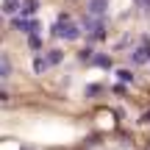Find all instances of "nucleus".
Segmentation results:
<instances>
[{
  "label": "nucleus",
  "instance_id": "obj_1",
  "mask_svg": "<svg viewBox=\"0 0 150 150\" xmlns=\"http://www.w3.org/2000/svg\"><path fill=\"white\" fill-rule=\"evenodd\" d=\"M3 11H6V14H14V11H17V3H14V0H6V3H3Z\"/></svg>",
  "mask_w": 150,
  "mask_h": 150
},
{
  "label": "nucleus",
  "instance_id": "obj_2",
  "mask_svg": "<svg viewBox=\"0 0 150 150\" xmlns=\"http://www.w3.org/2000/svg\"><path fill=\"white\" fill-rule=\"evenodd\" d=\"M6 72H8V61L0 59V78H6Z\"/></svg>",
  "mask_w": 150,
  "mask_h": 150
}]
</instances>
